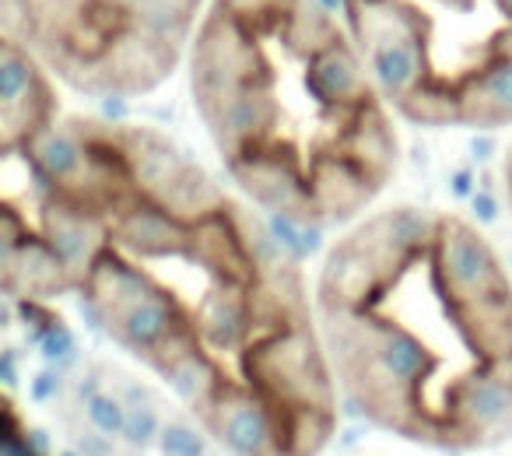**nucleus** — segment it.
I'll return each mask as SVG.
<instances>
[{
  "mask_svg": "<svg viewBox=\"0 0 512 456\" xmlns=\"http://www.w3.org/2000/svg\"><path fill=\"white\" fill-rule=\"evenodd\" d=\"M207 0H0L4 39L95 99L162 88L190 57Z\"/></svg>",
  "mask_w": 512,
  "mask_h": 456,
  "instance_id": "5",
  "label": "nucleus"
},
{
  "mask_svg": "<svg viewBox=\"0 0 512 456\" xmlns=\"http://www.w3.org/2000/svg\"><path fill=\"white\" fill-rule=\"evenodd\" d=\"M92 421L102 428V432H120V428H127V421H123V411L113 404V400H95L92 404Z\"/></svg>",
  "mask_w": 512,
  "mask_h": 456,
  "instance_id": "7",
  "label": "nucleus"
},
{
  "mask_svg": "<svg viewBox=\"0 0 512 456\" xmlns=\"http://www.w3.org/2000/svg\"><path fill=\"white\" fill-rule=\"evenodd\" d=\"M397 120L512 127V0H337Z\"/></svg>",
  "mask_w": 512,
  "mask_h": 456,
  "instance_id": "4",
  "label": "nucleus"
},
{
  "mask_svg": "<svg viewBox=\"0 0 512 456\" xmlns=\"http://www.w3.org/2000/svg\"><path fill=\"white\" fill-rule=\"evenodd\" d=\"M151 432H155V421H151V414H134V418L127 421V435H130V442H148L151 439Z\"/></svg>",
  "mask_w": 512,
  "mask_h": 456,
  "instance_id": "8",
  "label": "nucleus"
},
{
  "mask_svg": "<svg viewBox=\"0 0 512 456\" xmlns=\"http://www.w3.org/2000/svg\"><path fill=\"white\" fill-rule=\"evenodd\" d=\"M341 400L432 449L512 439V274L474 221L393 204L341 228L313 278Z\"/></svg>",
  "mask_w": 512,
  "mask_h": 456,
  "instance_id": "2",
  "label": "nucleus"
},
{
  "mask_svg": "<svg viewBox=\"0 0 512 456\" xmlns=\"http://www.w3.org/2000/svg\"><path fill=\"white\" fill-rule=\"evenodd\" d=\"M505 197H509L512 207V151H509V162H505Z\"/></svg>",
  "mask_w": 512,
  "mask_h": 456,
  "instance_id": "9",
  "label": "nucleus"
},
{
  "mask_svg": "<svg viewBox=\"0 0 512 456\" xmlns=\"http://www.w3.org/2000/svg\"><path fill=\"white\" fill-rule=\"evenodd\" d=\"M165 456H200L204 453V439L186 425H169L162 435Z\"/></svg>",
  "mask_w": 512,
  "mask_h": 456,
  "instance_id": "6",
  "label": "nucleus"
},
{
  "mask_svg": "<svg viewBox=\"0 0 512 456\" xmlns=\"http://www.w3.org/2000/svg\"><path fill=\"white\" fill-rule=\"evenodd\" d=\"M186 74L228 183L267 218L341 232L397 176V113L323 0H207Z\"/></svg>",
  "mask_w": 512,
  "mask_h": 456,
  "instance_id": "3",
  "label": "nucleus"
},
{
  "mask_svg": "<svg viewBox=\"0 0 512 456\" xmlns=\"http://www.w3.org/2000/svg\"><path fill=\"white\" fill-rule=\"evenodd\" d=\"M4 274L64 295L232 456H320L337 390L313 281L267 214L169 134L53 116L4 148Z\"/></svg>",
  "mask_w": 512,
  "mask_h": 456,
  "instance_id": "1",
  "label": "nucleus"
}]
</instances>
